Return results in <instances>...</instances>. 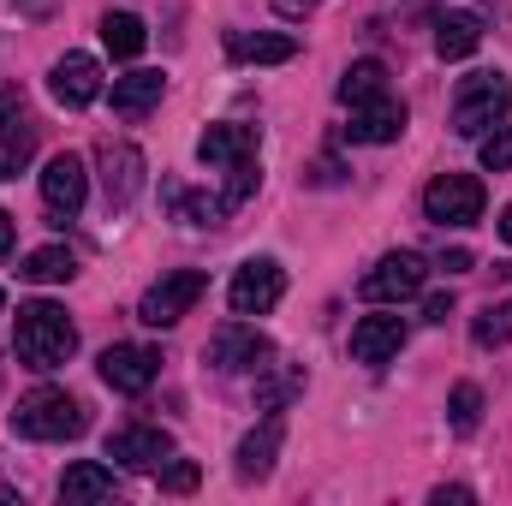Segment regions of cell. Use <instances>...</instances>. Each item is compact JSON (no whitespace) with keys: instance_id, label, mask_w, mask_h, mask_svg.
Returning <instances> with one entry per match:
<instances>
[{"instance_id":"1","label":"cell","mask_w":512,"mask_h":506,"mask_svg":"<svg viewBox=\"0 0 512 506\" xmlns=\"http://www.w3.org/2000/svg\"><path fill=\"white\" fill-rule=\"evenodd\" d=\"M12 346H18L24 370H42V376H48V370L72 364V352H78V328H72V316H66L60 304L36 298V304H18Z\"/></svg>"},{"instance_id":"2","label":"cell","mask_w":512,"mask_h":506,"mask_svg":"<svg viewBox=\"0 0 512 506\" xmlns=\"http://www.w3.org/2000/svg\"><path fill=\"white\" fill-rule=\"evenodd\" d=\"M256 149H262L256 126H233V120H227V126H209L203 137H197L203 167H221V173H227V203H233V209L262 185V173H256Z\"/></svg>"},{"instance_id":"3","label":"cell","mask_w":512,"mask_h":506,"mask_svg":"<svg viewBox=\"0 0 512 506\" xmlns=\"http://www.w3.org/2000/svg\"><path fill=\"white\" fill-rule=\"evenodd\" d=\"M12 429H18L24 441H78V435L90 429V405L72 399L66 387H36V393L18 399Z\"/></svg>"},{"instance_id":"4","label":"cell","mask_w":512,"mask_h":506,"mask_svg":"<svg viewBox=\"0 0 512 506\" xmlns=\"http://www.w3.org/2000/svg\"><path fill=\"white\" fill-rule=\"evenodd\" d=\"M512 108V78L507 72H471L453 96V131L459 137H489V131L507 120Z\"/></svg>"},{"instance_id":"5","label":"cell","mask_w":512,"mask_h":506,"mask_svg":"<svg viewBox=\"0 0 512 506\" xmlns=\"http://www.w3.org/2000/svg\"><path fill=\"white\" fill-rule=\"evenodd\" d=\"M209 370H221V376H262L268 364H274V340L268 334H256L251 322H227V328H215V340H209Z\"/></svg>"},{"instance_id":"6","label":"cell","mask_w":512,"mask_h":506,"mask_svg":"<svg viewBox=\"0 0 512 506\" xmlns=\"http://www.w3.org/2000/svg\"><path fill=\"white\" fill-rule=\"evenodd\" d=\"M483 179L477 173H441V179H429V191H423V215L429 221H441V227H477L483 221Z\"/></svg>"},{"instance_id":"7","label":"cell","mask_w":512,"mask_h":506,"mask_svg":"<svg viewBox=\"0 0 512 506\" xmlns=\"http://www.w3.org/2000/svg\"><path fill=\"white\" fill-rule=\"evenodd\" d=\"M203 274L197 268H173V274H161L149 292H143V304H137V322H149V328H173V322H185L191 316V304L203 298Z\"/></svg>"},{"instance_id":"8","label":"cell","mask_w":512,"mask_h":506,"mask_svg":"<svg viewBox=\"0 0 512 506\" xmlns=\"http://www.w3.org/2000/svg\"><path fill=\"white\" fill-rule=\"evenodd\" d=\"M280 292H286V268L274 256H251V262H239L227 304H233V316H268L280 304Z\"/></svg>"},{"instance_id":"9","label":"cell","mask_w":512,"mask_h":506,"mask_svg":"<svg viewBox=\"0 0 512 506\" xmlns=\"http://www.w3.org/2000/svg\"><path fill=\"white\" fill-rule=\"evenodd\" d=\"M423 280H429V262L417 251H387L370 274H364V298L370 304H399V298H417L423 292Z\"/></svg>"},{"instance_id":"10","label":"cell","mask_w":512,"mask_h":506,"mask_svg":"<svg viewBox=\"0 0 512 506\" xmlns=\"http://www.w3.org/2000/svg\"><path fill=\"white\" fill-rule=\"evenodd\" d=\"M30 155H36V120L18 90H0V185L18 179L30 167Z\"/></svg>"},{"instance_id":"11","label":"cell","mask_w":512,"mask_h":506,"mask_svg":"<svg viewBox=\"0 0 512 506\" xmlns=\"http://www.w3.org/2000/svg\"><path fill=\"white\" fill-rule=\"evenodd\" d=\"M108 459L126 465V471H161L173 459V435L155 429V423H126L108 435Z\"/></svg>"},{"instance_id":"12","label":"cell","mask_w":512,"mask_h":506,"mask_svg":"<svg viewBox=\"0 0 512 506\" xmlns=\"http://www.w3.org/2000/svg\"><path fill=\"white\" fill-rule=\"evenodd\" d=\"M84 197H90V173H84V161L66 149V155H54L48 167H42V203H48V215H78L84 209Z\"/></svg>"},{"instance_id":"13","label":"cell","mask_w":512,"mask_h":506,"mask_svg":"<svg viewBox=\"0 0 512 506\" xmlns=\"http://www.w3.org/2000/svg\"><path fill=\"white\" fill-rule=\"evenodd\" d=\"M96 370H102V381L114 393H143V387H155V376H161V352L155 346H108Z\"/></svg>"},{"instance_id":"14","label":"cell","mask_w":512,"mask_h":506,"mask_svg":"<svg viewBox=\"0 0 512 506\" xmlns=\"http://www.w3.org/2000/svg\"><path fill=\"white\" fill-rule=\"evenodd\" d=\"M48 96H54L60 108H90V102L102 96V66H96L90 54H60L54 72H48Z\"/></svg>"},{"instance_id":"15","label":"cell","mask_w":512,"mask_h":506,"mask_svg":"<svg viewBox=\"0 0 512 506\" xmlns=\"http://www.w3.org/2000/svg\"><path fill=\"white\" fill-rule=\"evenodd\" d=\"M102 191L108 209H131L143 191V149L137 143H102Z\"/></svg>"},{"instance_id":"16","label":"cell","mask_w":512,"mask_h":506,"mask_svg":"<svg viewBox=\"0 0 512 506\" xmlns=\"http://www.w3.org/2000/svg\"><path fill=\"white\" fill-rule=\"evenodd\" d=\"M280 441H286V417L274 411V417H262L251 435L239 441V453H233V471H239V483H262L268 471H274V453H280Z\"/></svg>"},{"instance_id":"17","label":"cell","mask_w":512,"mask_h":506,"mask_svg":"<svg viewBox=\"0 0 512 506\" xmlns=\"http://www.w3.org/2000/svg\"><path fill=\"white\" fill-rule=\"evenodd\" d=\"M399 131H405V102L387 90V96H376V102H358V108H352L346 137H352V143H393Z\"/></svg>"},{"instance_id":"18","label":"cell","mask_w":512,"mask_h":506,"mask_svg":"<svg viewBox=\"0 0 512 506\" xmlns=\"http://www.w3.org/2000/svg\"><path fill=\"white\" fill-rule=\"evenodd\" d=\"M298 54V36L280 30H227V60L239 66H286Z\"/></svg>"},{"instance_id":"19","label":"cell","mask_w":512,"mask_h":506,"mask_svg":"<svg viewBox=\"0 0 512 506\" xmlns=\"http://www.w3.org/2000/svg\"><path fill=\"white\" fill-rule=\"evenodd\" d=\"M405 346V316H364L352 328V358L358 364H387Z\"/></svg>"},{"instance_id":"20","label":"cell","mask_w":512,"mask_h":506,"mask_svg":"<svg viewBox=\"0 0 512 506\" xmlns=\"http://www.w3.org/2000/svg\"><path fill=\"white\" fill-rule=\"evenodd\" d=\"M120 495V477L108 471V465H96V459H78L66 477H60V501L66 506H84V501H114Z\"/></svg>"},{"instance_id":"21","label":"cell","mask_w":512,"mask_h":506,"mask_svg":"<svg viewBox=\"0 0 512 506\" xmlns=\"http://www.w3.org/2000/svg\"><path fill=\"white\" fill-rule=\"evenodd\" d=\"M161 90H167L161 72H126V78H114V114L120 120H143L161 102Z\"/></svg>"},{"instance_id":"22","label":"cell","mask_w":512,"mask_h":506,"mask_svg":"<svg viewBox=\"0 0 512 506\" xmlns=\"http://www.w3.org/2000/svg\"><path fill=\"white\" fill-rule=\"evenodd\" d=\"M477 42H483V18L477 12H447L435 24V54L441 60H465V54H477Z\"/></svg>"},{"instance_id":"23","label":"cell","mask_w":512,"mask_h":506,"mask_svg":"<svg viewBox=\"0 0 512 506\" xmlns=\"http://www.w3.org/2000/svg\"><path fill=\"white\" fill-rule=\"evenodd\" d=\"M167 203H173L179 221H191V227H221V221L233 215L227 191H221V197H203V191H179V185H167Z\"/></svg>"},{"instance_id":"24","label":"cell","mask_w":512,"mask_h":506,"mask_svg":"<svg viewBox=\"0 0 512 506\" xmlns=\"http://www.w3.org/2000/svg\"><path fill=\"white\" fill-rule=\"evenodd\" d=\"M376 96H387V66L382 60H352L346 78H340V102L358 108V102H376Z\"/></svg>"},{"instance_id":"25","label":"cell","mask_w":512,"mask_h":506,"mask_svg":"<svg viewBox=\"0 0 512 506\" xmlns=\"http://www.w3.org/2000/svg\"><path fill=\"white\" fill-rule=\"evenodd\" d=\"M24 280H36V286H60V280H72L78 274V256L66 251V245H42V251L24 256V268H18Z\"/></svg>"},{"instance_id":"26","label":"cell","mask_w":512,"mask_h":506,"mask_svg":"<svg viewBox=\"0 0 512 506\" xmlns=\"http://www.w3.org/2000/svg\"><path fill=\"white\" fill-rule=\"evenodd\" d=\"M102 42H108V54H114V60H137V54H143V42H149V30H143V18H137V12H108V18H102Z\"/></svg>"},{"instance_id":"27","label":"cell","mask_w":512,"mask_h":506,"mask_svg":"<svg viewBox=\"0 0 512 506\" xmlns=\"http://www.w3.org/2000/svg\"><path fill=\"white\" fill-rule=\"evenodd\" d=\"M447 423H453V435H477V423H483V387H477V381H459V387H453Z\"/></svg>"},{"instance_id":"28","label":"cell","mask_w":512,"mask_h":506,"mask_svg":"<svg viewBox=\"0 0 512 506\" xmlns=\"http://www.w3.org/2000/svg\"><path fill=\"white\" fill-rule=\"evenodd\" d=\"M471 340L483 346V352H495V346H507L512 340V298L507 304H489L477 322H471Z\"/></svg>"},{"instance_id":"29","label":"cell","mask_w":512,"mask_h":506,"mask_svg":"<svg viewBox=\"0 0 512 506\" xmlns=\"http://www.w3.org/2000/svg\"><path fill=\"white\" fill-rule=\"evenodd\" d=\"M483 167L489 173H512V120L483 137Z\"/></svg>"},{"instance_id":"30","label":"cell","mask_w":512,"mask_h":506,"mask_svg":"<svg viewBox=\"0 0 512 506\" xmlns=\"http://www.w3.org/2000/svg\"><path fill=\"white\" fill-rule=\"evenodd\" d=\"M161 489H167V495H191V489H197V465H191V459L161 465Z\"/></svg>"},{"instance_id":"31","label":"cell","mask_w":512,"mask_h":506,"mask_svg":"<svg viewBox=\"0 0 512 506\" xmlns=\"http://www.w3.org/2000/svg\"><path fill=\"white\" fill-rule=\"evenodd\" d=\"M435 268H447V274H471L477 262H471V251H441L435 256Z\"/></svg>"},{"instance_id":"32","label":"cell","mask_w":512,"mask_h":506,"mask_svg":"<svg viewBox=\"0 0 512 506\" xmlns=\"http://www.w3.org/2000/svg\"><path fill=\"white\" fill-rule=\"evenodd\" d=\"M423 316H429V322H447V316H453V298H429Z\"/></svg>"},{"instance_id":"33","label":"cell","mask_w":512,"mask_h":506,"mask_svg":"<svg viewBox=\"0 0 512 506\" xmlns=\"http://www.w3.org/2000/svg\"><path fill=\"white\" fill-rule=\"evenodd\" d=\"M12 239H18V221H12V215H6V209H0V256L12 251Z\"/></svg>"},{"instance_id":"34","label":"cell","mask_w":512,"mask_h":506,"mask_svg":"<svg viewBox=\"0 0 512 506\" xmlns=\"http://www.w3.org/2000/svg\"><path fill=\"white\" fill-rule=\"evenodd\" d=\"M471 501V489H435V506H465Z\"/></svg>"},{"instance_id":"35","label":"cell","mask_w":512,"mask_h":506,"mask_svg":"<svg viewBox=\"0 0 512 506\" xmlns=\"http://www.w3.org/2000/svg\"><path fill=\"white\" fill-rule=\"evenodd\" d=\"M274 6H280V12H286V18H298V12H310V6H316V0H274Z\"/></svg>"},{"instance_id":"36","label":"cell","mask_w":512,"mask_h":506,"mask_svg":"<svg viewBox=\"0 0 512 506\" xmlns=\"http://www.w3.org/2000/svg\"><path fill=\"white\" fill-rule=\"evenodd\" d=\"M495 227H501V239L512 245V209H501V221H495Z\"/></svg>"},{"instance_id":"37","label":"cell","mask_w":512,"mask_h":506,"mask_svg":"<svg viewBox=\"0 0 512 506\" xmlns=\"http://www.w3.org/2000/svg\"><path fill=\"white\" fill-rule=\"evenodd\" d=\"M0 310H6V292H0Z\"/></svg>"}]
</instances>
